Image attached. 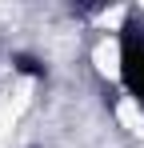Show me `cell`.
<instances>
[{
	"label": "cell",
	"instance_id": "1",
	"mask_svg": "<svg viewBox=\"0 0 144 148\" xmlns=\"http://www.w3.org/2000/svg\"><path fill=\"white\" fill-rule=\"evenodd\" d=\"M124 80L144 100V28H128L124 32Z\"/></svg>",
	"mask_w": 144,
	"mask_h": 148
}]
</instances>
